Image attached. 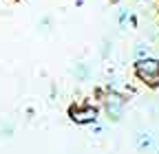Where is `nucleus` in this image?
<instances>
[{"mask_svg":"<svg viewBox=\"0 0 159 154\" xmlns=\"http://www.w3.org/2000/svg\"><path fill=\"white\" fill-rule=\"evenodd\" d=\"M137 75L142 79H150V84H159V62L157 60H142L137 62Z\"/></svg>","mask_w":159,"mask_h":154,"instance_id":"1","label":"nucleus"},{"mask_svg":"<svg viewBox=\"0 0 159 154\" xmlns=\"http://www.w3.org/2000/svg\"><path fill=\"white\" fill-rule=\"evenodd\" d=\"M73 121H77V123H93L95 119H97V110L95 108H73Z\"/></svg>","mask_w":159,"mask_h":154,"instance_id":"2","label":"nucleus"},{"mask_svg":"<svg viewBox=\"0 0 159 154\" xmlns=\"http://www.w3.org/2000/svg\"><path fill=\"white\" fill-rule=\"evenodd\" d=\"M106 112L111 114V119H119V114H122V101H119L117 97H108L106 101Z\"/></svg>","mask_w":159,"mask_h":154,"instance_id":"3","label":"nucleus"},{"mask_svg":"<svg viewBox=\"0 0 159 154\" xmlns=\"http://www.w3.org/2000/svg\"><path fill=\"white\" fill-rule=\"evenodd\" d=\"M137 143H139V148H148V145H150V137H148V134H146V137H144V134H139V137H137Z\"/></svg>","mask_w":159,"mask_h":154,"instance_id":"4","label":"nucleus"}]
</instances>
